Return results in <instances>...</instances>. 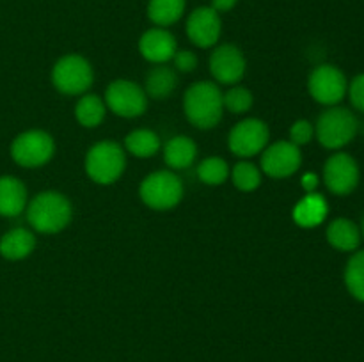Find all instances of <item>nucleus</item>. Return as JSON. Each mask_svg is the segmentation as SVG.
<instances>
[{"mask_svg":"<svg viewBox=\"0 0 364 362\" xmlns=\"http://www.w3.org/2000/svg\"><path fill=\"white\" fill-rule=\"evenodd\" d=\"M308 87L316 102L333 106L345 98L348 84L343 71L331 64H322L311 73Z\"/></svg>","mask_w":364,"mask_h":362,"instance_id":"nucleus-9","label":"nucleus"},{"mask_svg":"<svg viewBox=\"0 0 364 362\" xmlns=\"http://www.w3.org/2000/svg\"><path fill=\"white\" fill-rule=\"evenodd\" d=\"M27 219L39 233H59L70 224L71 204L59 192H41L28 204Z\"/></svg>","mask_w":364,"mask_h":362,"instance_id":"nucleus-2","label":"nucleus"},{"mask_svg":"<svg viewBox=\"0 0 364 362\" xmlns=\"http://www.w3.org/2000/svg\"><path fill=\"white\" fill-rule=\"evenodd\" d=\"M359 130L358 117L352 110L343 106H333L326 110L316 121V137L327 149H340L352 142Z\"/></svg>","mask_w":364,"mask_h":362,"instance_id":"nucleus-3","label":"nucleus"},{"mask_svg":"<svg viewBox=\"0 0 364 362\" xmlns=\"http://www.w3.org/2000/svg\"><path fill=\"white\" fill-rule=\"evenodd\" d=\"M316 185H318V177H316L315 174H306V176L302 177V187H304V190L308 192V194H311V192L315 190Z\"/></svg>","mask_w":364,"mask_h":362,"instance_id":"nucleus-33","label":"nucleus"},{"mask_svg":"<svg viewBox=\"0 0 364 362\" xmlns=\"http://www.w3.org/2000/svg\"><path fill=\"white\" fill-rule=\"evenodd\" d=\"M124 165H127V158H124L123 148L110 141L92 146L85 158V170L89 177L100 185H110L119 180Z\"/></svg>","mask_w":364,"mask_h":362,"instance_id":"nucleus-4","label":"nucleus"},{"mask_svg":"<svg viewBox=\"0 0 364 362\" xmlns=\"http://www.w3.org/2000/svg\"><path fill=\"white\" fill-rule=\"evenodd\" d=\"M233 183L242 192L256 190L262 183V174H259L258 167H255L252 163H237L233 169Z\"/></svg>","mask_w":364,"mask_h":362,"instance_id":"nucleus-27","label":"nucleus"},{"mask_svg":"<svg viewBox=\"0 0 364 362\" xmlns=\"http://www.w3.org/2000/svg\"><path fill=\"white\" fill-rule=\"evenodd\" d=\"M128 151L139 158H149L156 155L160 149V138L155 131L151 130H135L124 141Z\"/></svg>","mask_w":364,"mask_h":362,"instance_id":"nucleus-24","label":"nucleus"},{"mask_svg":"<svg viewBox=\"0 0 364 362\" xmlns=\"http://www.w3.org/2000/svg\"><path fill=\"white\" fill-rule=\"evenodd\" d=\"M176 84L178 77L171 67H153L148 73V77H146V92H148V96H151V98L164 99L167 98V96L173 94V91L176 89Z\"/></svg>","mask_w":364,"mask_h":362,"instance_id":"nucleus-21","label":"nucleus"},{"mask_svg":"<svg viewBox=\"0 0 364 362\" xmlns=\"http://www.w3.org/2000/svg\"><path fill=\"white\" fill-rule=\"evenodd\" d=\"M361 233H363V238H364V216H363V224H361Z\"/></svg>","mask_w":364,"mask_h":362,"instance_id":"nucleus-34","label":"nucleus"},{"mask_svg":"<svg viewBox=\"0 0 364 362\" xmlns=\"http://www.w3.org/2000/svg\"><path fill=\"white\" fill-rule=\"evenodd\" d=\"M105 103L116 116L137 117L148 109L146 92L130 80H116L107 87Z\"/></svg>","mask_w":364,"mask_h":362,"instance_id":"nucleus-8","label":"nucleus"},{"mask_svg":"<svg viewBox=\"0 0 364 362\" xmlns=\"http://www.w3.org/2000/svg\"><path fill=\"white\" fill-rule=\"evenodd\" d=\"M345 284L348 293L359 302H364V251L355 252L345 268Z\"/></svg>","mask_w":364,"mask_h":362,"instance_id":"nucleus-25","label":"nucleus"},{"mask_svg":"<svg viewBox=\"0 0 364 362\" xmlns=\"http://www.w3.org/2000/svg\"><path fill=\"white\" fill-rule=\"evenodd\" d=\"M237 0H212V9H215L217 13H226V11L233 9Z\"/></svg>","mask_w":364,"mask_h":362,"instance_id":"nucleus-32","label":"nucleus"},{"mask_svg":"<svg viewBox=\"0 0 364 362\" xmlns=\"http://www.w3.org/2000/svg\"><path fill=\"white\" fill-rule=\"evenodd\" d=\"M302 163V155L299 146L294 142L281 141L263 151L262 167L269 176L288 177L299 170Z\"/></svg>","mask_w":364,"mask_h":362,"instance_id":"nucleus-12","label":"nucleus"},{"mask_svg":"<svg viewBox=\"0 0 364 362\" xmlns=\"http://www.w3.org/2000/svg\"><path fill=\"white\" fill-rule=\"evenodd\" d=\"M185 11V0H149L148 16L160 27L176 23Z\"/></svg>","mask_w":364,"mask_h":362,"instance_id":"nucleus-22","label":"nucleus"},{"mask_svg":"<svg viewBox=\"0 0 364 362\" xmlns=\"http://www.w3.org/2000/svg\"><path fill=\"white\" fill-rule=\"evenodd\" d=\"M327 201L320 194H308L294 209V220L301 227H316L326 220Z\"/></svg>","mask_w":364,"mask_h":362,"instance_id":"nucleus-19","label":"nucleus"},{"mask_svg":"<svg viewBox=\"0 0 364 362\" xmlns=\"http://www.w3.org/2000/svg\"><path fill=\"white\" fill-rule=\"evenodd\" d=\"M183 106L185 116L196 128L208 130L217 126L223 117V92L212 82H199L185 92Z\"/></svg>","mask_w":364,"mask_h":362,"instance_id":"nucleus-1","label":"nucleus"},{"mask_svg":"<svg viewBox=\"0 0 364 362\" xmlns=\"http://www.w3.org/2000/svg\"><path fill=\"white\" fill-rule=\"evenodd\" d=\"M187 34L199 48L213 46L220 38V18L212 7H198L188 16Z\"/></svg>","mask_w":364,"mask_h":362,"instance_id":"nucleus-14","label":"nucleus"},{"mask_svg":"<svg viewBox=\"0 0 364 362\" xmlns=\"http://www.w3.org/2000/svg\"><path fill=\"white\" fill-rule=\"evenodd\" d=\"M139 50L146 60L162 64L173 59L174 53L178 52V46L174 35L166 28H151V31L144 32L139 41Z\"/></svg>","mask_w":364,"mask_h":362,"instance_id":"nucleus-15","label":"nucleus"},{"mask_svg":"<svg viewBox=\"0 0 364 362\" xmlns=\"http://www.w3.org/2000/svg\"><path fill=\"white\" fill-rule=\"evenodd\" d=\"M224 106L233 114L247 112L252 105V94L245 87H233L223 96Z\"/></svg>","mask_w":364,"mask_h":362,"instance_id":"nucleus-28","label":"nucleus"},{"mask_svg":"<svg viewBox=\"0 0 364 362\" xmlns=\"http://www.w3.org/2000/svg\"><path fill=\"white\" fill-rule=\"evenodd\" d=\"M55 153L53 138L46 131L31 130L18 135L11 146V156L21 167H41L52 160Z\"/></svg>","mask_w":364,"mask_h":362,"instance_id":"nucleus-6","label":"nucleus"},{"mask_svg":"<svg viewBox=\"0 0 364 362\" xmlns=\"http://www.w3.org/2000/svg\"><path fill=\"white\" fill-rule=\"evenodd\" d=\"M230 169H228V163L224 162L219 156H213V158L203 160L198 165V176L203 183L206 185H220L226 181Z\"/></svg>","mask_w":364,"mask_h":362,"instance_id":"nucleus-26","label":"nucleus"},{"mask_svg":"<svg viewBox=\"0 0 364 362\" xmlns=\"http://www.w3.org/2000/svg\"><path fill=\"white\" fill-rule=\"evenodd\" d=\"M27 204V188L18 177H0V215L16 216Z\"/></svg>","mask_w":364,"mask_h":362,"instance_id":"nucleus-16","label":"nucleus"},{"mask_svg":"<svg viewBox=\"0 0 364 362\" xmlns=\"http://www.w3.org/2000/svg\"><path fill=\"white\" fill-rule=\"evenodd\" d=\"M75 116H77V121L82 126H98L103 121V117H105V103L96 94L82 96L77 103V109H75Z\"/></svg>","mask_w":364,"mask_h":362,"instance_id":"nucleus-23","label":"nucleus"},{"mask_svg":"<svg viewBox=\"0 0 364 362\" xmlns=\"http://www.w3.org/2000/svg\"><path fill=\"white\" fill-rule=\"evenodd\" d=\"M269 126L259 119H245L230 131L231 153L238 156H255L265 149L269 142Z\"/></svg>","mask_w":364,"mask_h":362,"instance_id":"nucleus-11","label":"nucleus"},{"mask_svg":"<svg viewBox=\"0 0 364 362\" xmlns=\"http://www.w3.org/2000/svg\"><path fill=\"white\" fill-rule=\"evenodd\" d=\"M139 194H141L144 204H148L153 209H159V212H164V209L174 208L181 201L183 185H181L180 177L174 172L159 170V172L149 174L142 181Z\"/></svg>","mask_w":364,"mask_h":362,"instance_id":"nucleus-5","label":"nucleus"},{"mask_svg":"<svg viewBox=\"0 0 364 362\" xmlns=\"http://www.w3.org/2000/svg\"><path fill=\"white\" fill-rule=\"evenodd\" d=\"M36 238L31 231L23 229V227H16V229L9 231L0 240V254L6 259L16 261V259H23L34 251Z\"/></svg>","mask_w":364,"mask_h":362,"instance_id":"nucleus-18","label":"nucleus"},{"mask_svg":"<svg viewBox=\"0 0 364 362\" xmlns=\"http://www.w3.org/2000/svg\"><path fill=\"white\" fill-rule=\"evenodd\" d=\"M52 82L63 94L75 96L87 91L92 84V67L84 57L66 55L53 66Z\"/></svg>","mask_w":364,"mask_h":362,"instance_id":"nucleus-7","label":"nucleus"},{"mask_svg":"<svg viewBox=\"0 0 364 362\" xmlns=\"http://www.w3.org/2000/svg\"><path fill=\"white\" fill-rule=\"evenodd\" d=\"M173 59L178 70L183 71V73H188V71H192L198 66V57L192 52H188V50H180V52L174 53Z\"/></svg>","mask_w":364,"mask_h":362,"instance_id":"nucleus-31","label":"nucleus"},{"mask_svg":"<svg viewBox=\"0 0 364 362\" xmlns=\"http://www.w3.org/2000/svg\"><path fill=\"white\" fill-rule=\"evenodd\" d=\"M210 71L220 84H237L245 73V59L235 45H223L210 57Z\"/></svg>","mask_w":364,"mask_h":362,"instance_id":"nucleus-13","label":"nucleus"},{"mask_svg":"<svg viewBox=\"0 0 364 362\" xmlns=\"http://www.w3.org/2000/svg\"><path fill=\"white\" fill-rule=\"evenodd\" d=\"M327 241L336 251L352 252L361 243V233L359 227L348 219H336L327 227Z\"/></svg>","mask_w":364,"mask_h":362,"instance_id":"nucleus-17","label":"nucleus"},{"mask_svg":"<svg viewBox=\"0 0 364 362\" xmlns=\"http://www.w3.org/2000/svg\"><path fill=\"white\" fill-rule=\"evenodd\" d=\"M323 181L336 195H348L359 185V165L347 153H336L323 167Z\"/></svg>","mask_w":364,"mask_h":362,"instance_id":"nucleus-10","label":"nucleus"},{"mask_svg":"<svg viewBox=\"0 0 364 362\" xmlns=\"http://www.w3.org/2000/svg\"><path fill=\"white\" fill-rule=\"evenodd\" d=\"M313 126L309 121L301 119L297 123H294V126L290 128V142H294L295 146H302V144H308L309 141L313 138Z\"/></svg>","mask_w":364,"mask_h":362,"instance_id":"nucleus-29","label":"nucleus"},{"mask_svg":"<svg viewBox=\"0 0 364 362\" xmlns=\"http://www.w3.org/2000/svg\"><path fill=\"white\" fill-rule=\"evenodd\" d=\"M196 156H198V146L185 135L171 138L164 148V160L173 169H187L194 163Z\"/></svg>","mask_w":364,"mask_h":362,"instance_id":"nucleus-20","label":"nucleus"},{"mask_svg":"<svg viewBox=\"0 0 364 362\" xmlns=\"http://www.w3.org/2000/svg\"><path fill=\"white\" fill-rule=\"evenodd\" d=\"M348 96H350V102L354 105L355 110L364 112V73L358 75V77L352 80L350 87L347 89Z\"/></svg>","mask_w":364,"mask_h":362,"instance_id":"nucleus-30","label":"nucleus"}]
</instances>
